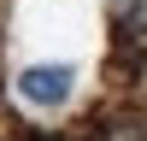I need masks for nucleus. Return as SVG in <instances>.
Returning <instances> with one entry per match:
<instances>
[{
	"instance_id": "f257e3e1",
	"label": "nucleus",
	"mask_w": 147,
	"mask_h": 141,
	"mask_svg": "<svg viewBox=\"0 0 147 141\" xmlns=\"http://www.w3.org/2000/svg\"><path fill=\"white\" fill-rule=\"evenodd\" d=\"M71 88H77V70H71V65H30L18 77V94L30 106H65Z\"/></svg>"
},
{
	"instance_id": "f03ea898",
	"label": "nucleus",
	"mask_w": 147,
	"mask_h": 141,
	"mask_svg": "<svg viewBox=\"0 0 147 141\" xmlns=\"http://www.w3.org/2000/svg\"><path fill=\"white\" fill-rule=\"evenodd\" d=\"M100 141H147V117H112L100 129Z\"/></svg>"
}]
</instances>
